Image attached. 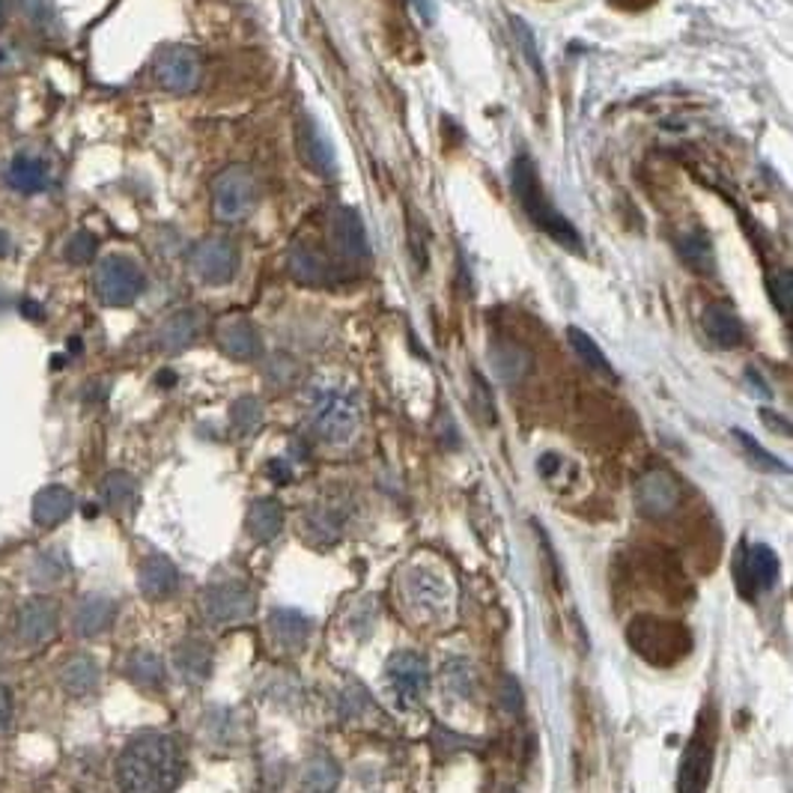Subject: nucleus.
I'll list each match as a JSON object with an SVG mask.
<instances>
[{
	"instance_id": "obj_1",
	"label": "nucleus",
	"mask_w": 793,
	"mask_h": 793,
	"mask_svg": "<svg viewBox=\"0 0 793 793\" xmlns=\"http://www.w3.org/2000/svg\"><path fill=\"white\" fill-rule=\"evenodd\" d=\"M182 749L167 734H141L117 758V784L122 793H174L182 782Z\"/></svg>"
},
{
	"instance_id": "obj_2",
	"label": "nucleus",
	"mask_w": 793,
	"mask_h": 793,
	"mask_svg": "<svg viewBox=\"0 0 793 793\" xmlns=\"http://www.w3.org/2000/svg\"><path fill=\"white\" fill-rule=\"evenodd\" d=\"M510 188H513V194H517L522 212L529 215V221L537 227V230H543L552 242L564 245V248H570V251H584L579 230H576L573 224H570V218H567V215L546 198L541 174H537V167H534V162H531L529 155H519L517 162H513V167H510Z\"/></svg>"
},
{
	"instance_id": "obj_3",
	"label": "nucleus",
	"mask_w": 793,
	"mask_h": 793,
	"mask_svg": "<svg viewBox=\"0 0 793 793\" xmlns=\"http://www.w3.org/2000/svg\"><path fill=\"white\" fill-rule=\"evenodd\" d=\"M627 641L650 665H674L693 648V639L680 624H668L653 615H639L636 620H629Z\"/></svg>"
},
{
	"instance_id": "obj_4",
	"label": "nucleus",
	"mask_w": 793,
	"mask_h": 793,
	"mask_svg": "<svg viewBox=\"0 0 793 793\" xmlns=\"http://www.w3.org/2000/svg\"><path fill=\"white\" fill-rule=\"evenodd\" d=\"M96 296L102 305L108 308H129L138 301V296L146 289L144 269L134 263L132 257H120V253H110L96 265Z\"/></svg>"
},
{
	"instance_id": "obj_5",
	"label": "nucleus",
	"mask_w": 793,
	"mask_h": 793,
	"mask_svg": "<svg viewBox=\"0 0 793 793\" xmlns=\"http://www.w3.org/2000/svg\"><path fill=\"white\" fill-rule=\"evenodd\" d=\"M713 746H717V722H713V710H705L695 734L689 737V746L680 760V772H677V793H705L710 782V767H713Z\"/></svg>"
},
{
	"instance_id": "obj_6",
	"label": "nucleus",
	"mask_w": 793,
	"mask_h": 793,
	"mask_svg": "<svg viewBox=\"0 0 793 793\" xmlns=\"http://www.w3.org/2000/svg\"><path fill=\"white\" fill-rule=\"evenodd\" d=\"M257 206V179L248 167H227L212 182V212L218 221H242Z\"/></svg>"
},
{
	"instance_id": "obj_7",
	"label": "nucleus",
	"mask_w": 793,
	"mask_h": 793,
	"mask_svg": "<svg viewBox=\"0 0 793 793\" xmlns=\"http://www.w3.org/2000/svg\"><path fill=\"white\" fill-rule=\"evenodd\" d=\"M310 421H313V430L320 439L331 441V445H343L358 430V406L350 394L329 388L313 400Z\"/></svg>"
},
{
	"instance_id": "obj_8",
	"label": "nucleus",
	"mask_w": 793,
	"mask_h": 793,
	"mask_svg": "<svg viewBox=\"0 0 793 793\" xmlns=\"http://www.w3.org/2000/svg\"><path fill=\"white\" fill-rule=\"evenodd\" d=\"M200 608H203V617L210 624H218V627L242 624V620L253 615V591L248 584L236 582V579L212 582L200 594Z\"/></svg>"
},
{
	"instance_id": "obj_9",
	"label": "nucleus",
	"mask_w": 793,
	"mask_h": 793,
	"mask_svg": "<svg viewBox=\"0 0 793 793\" xmlns=\"http://www.w3.org/2000/svg\"><path fill=\"white\" fill-rule=\"evenodd\" d=\"M236 269H239V251L230 239H221V236H212V239H203V242L194 245L191 251V272L198 281L210 284V287H224L230 284L236 277Z\"/></svg>"
},
{
	"instance_id": "obj_10",
	"label": "nucleus",
	"mask_w": 793,
	"mask_h": 793,
	"mask_svg": "<svg viewBox=\"0 0 793 793\" xmlns=\"http://www.w3.org/2000/svg\"><path fill=\"white\" fill-rule=\"evenodd\" d=\"M155 81L167 93H191L200 84V57L186 45H167L155 57Z\"/></svg>"
},
{
	"instance_id": "obj_11",
	"label": "nucleus",
	"mask_w": 793,
	"mask_h": 793,
	"mask_svg": "<svg viewBox=\"0 0 793 793\" xmlns=\"http://www.w3.org/2000/svg\"><path fill=\"white\" fill-rule=\"evenodd\" d=\"M57 620H60V612H57L55 600L48 596H34V600H24L19 606V615H15V636L22 644H43L57 632Z\"/></svg>"
},
{
	"instance_id": "obj_12",
	"label": "nucleus",
	"mask_w": 793,
	"mask_h": 793,
	"mask_svg": "<svg viewBox=\"0 0 793 793\" xmlns=\"http://www.w3.org/2000/svg\"><path fill=\"white\" fill-rule=\"evenodd\" d=\"M296 150L301 155V162L320 174V177H331L338 170V153L331 146L329 134L322 132L313 117H301L296 126Z\"/></svg>"
},
{
	"instance_id": "obj_13",
	"label": "nucleus",
	"mask_w": 793,
	"mask_h": 793,
	"mask_svg": "<svg viewBox=\"0 0 793 793\" xmlns=\"http://www.w3.org/2000/svg\"><path fill=\"white\" fill-rule=\"evenodd\" d=\"M388 677L406 701H421L430 686V665L415 650H400L388 660Z\"/></svg>"
},
{
	"instance_id": "obj_14",
	"label": "nucleus",
	"mask_w": 793,
	"mask_h": 793,
	"mask_svg": "<svg viewBox=\"0 0 793 793\" xmlns=\"http://www.w3.org/2000/svg\"><path fill=\"white\" fill-rule=\"evenodd\" d=\"M331 239L338 245V251L353 260V263H367L370 260V239H367V227H364L362 215L350 206L331 215Z\"/></svg>"
},
{
	"instance_id": "obj_15",
	"label": "nucleus",
	"mask_w": 793,
	"mask_h": 793,
	"mask_svg": "<svg viewBox=\"0 0 793 793\" xmlns=\"http://www.w3.org/2000/svg\"><path fill=\"white\" fill-rule=\"evenodd\" d=\"M287 269L289 275L296 277L298 284H305V287H322V284H334L338 281V272H334V265L320 248H313V245H296L287 257Z\"/></svg>"
},
{
	"instance_id": "obj_16",
	"label": "nucleus",
	"mask_w": 793,
	"mask_h": 793,
	"mask_svg": "<svg viewBox=\"0 0 793 793\" xmlns=\"http://www.w3.org/2000/svg\"><path fill=\"white\" fill-rule=\"evenodd\" d=\"M636 501H639L641 513H648V517H665V513H672L674 507H677L680 493H677V484H674L672 474L650 472L636 486Z\"/></svg>"
},
{
	"instance_id": "obj_17",
	"label": "nucleus",
	"mask_w": 793,
	"mask_h": 793,
	"mask_svg": "<svg viewBox=\"0 0 793 793\" xmlns=\"http://www.w3.org/2000/svg\"><path fill=\"white\" fill-rule=\"evenodd\" d=\"M218 346L224 353L236 358V362H251L263 355V341H260V331L253 329V322L236 317L227 320L218 329Z\"/></svg>"
},
{
	"instance_id": "obj_18",
	"label": "nucleus",
	"mask_w": 793,
	"mask_h": 793,
	"mask_svg": "<svg viewBox=\"0 0 793 793\" xmlns=\"http://www.w3.org/2000/svg\"><path fill=\"white\" fill-rule=\"evenodd\" d=\"M141 591L150 600H167L179 588V570L177 564L165 558V555H150L141 564V573H138Z\"/></svg>"
},
{
	"instance_id": "obj_19",
	"label": "nucleus",
	"mask_w": 793,
	"mask_h": 793,
	"mask_svg": "<svg viewBox=\"0 0 793 793\" xmlns=\"http://www.w3.org/2000/svg\"><path fill=\"white\" fill-rule=\"evenodd\" d=\"M114 617H117L114 600L99 594H90L78 603L75 615H72V627H75L78 636L93 639V636H99V632H105V629L114 624Z\"/></svg>"
},
{
	"instance_id": "obj_20",
	"label": "nucleus",
	"mask_w": 793,
	"mask_h": 793,
	"mask_svg": "<svg viewBox=\"0 0 793 793\" xmlns=\"http://www.w3.org/2000/svg\"><path fill=\"white\" fill-rule=\"evenodd\" d=\"M705 334L710 341L722 346V350H734L743 343L746 331H743V322L739 317L731 310V305H707L705 308Z\"/></svg>"
},
{
	"instance_id": "obj_21",
	"label": "nucleus",
	"mask_w": 793,
	"mask_h": 793,
	"mask_svg": "<svg viewBox=\"0 0 793 793\" xmlns=\"http://www.w3.org/2000/svg\"><path fill=\"white\" fill-rule=\"evenodd\" d=\"M269 632H272L277 648L298 650L308 641L310 620L305 615H298L296 608H275L269 615Z\"/></svg>"
},
{
	"instance_id": "obj_22",
	"label": "nucleus",
	"mask_w": 793,
	"mask_h": 793,
	"mask_svg": "<svg viewBox=\"0 0 793 793\" xmlns=\"http://www.w3.org/2000/svg\"><path fill=\"white\" fill-rule=\"evenodd\" d=\"M174 665L188 684H203L212 674V650L200 639L179 641L174 650Z\"/></svg>"
},
{
	"instance_id": "obj_23",
	"label": "nucleus",
	"mask_w": 793,
	"mask_h": 793,
	"mask_svg": "<svg viewBox=\"0 0 793 793\" xmlns=\"http://www.w3.org/2000/svg\"><path fill=\"white\" fill-rule=\"evenodd\" d=\"M72 507H75V498L67 486H45L34 498V522L45 529L60 525L72 513Z\"/></svg>"
},
{
	"instance_id": "obj_24",
	"label": "nucleus",
	"mask_w": 793,
	"mask_h": 793,
	"mask_svg": "<svg viewBox=\"0 0 793 793\" xmlns=\"http://www.w3.org/2000/svg\"><path fill=\"white\" fill-rule=\"evenodd\" d=\"M245 525H248V534H251L253 541L260 543L275 541L277 534H281V529H284V507L277 505L275 498H260V501H253L251 510H248Z\"/></svg>"
},
{
	"instance_id": "obj_25",
	"label": "nucleus",
	"mask_w": 793,
	"mask_h": 793,
	"mask_svg": "<svg viewBox=\"0 0 793 793\" xmlns=\"http://www.w3.org/2000/svg\"><path fill=\"white\" fill-rule=\"evenodd\" d=\"M198 329H200V317L194 310H179L174 313L170 320H165V326L158 329V346L165 350V353H179V350H186L188 343L198 338Z\"/></svg>"
},
{
	"instance_id": "obj_26",
	"label": "nucleus",
	"mask_w": 793,
	"mask_h": 793,
	"mask_svg": "<svg viewBox=\"0 0 793 793\" xmlns=\"http://www.w3.org/2000/svg\"><path fill=\"white\" fill-rule=\"evenodd\" d=\"M60 684L67 689L72 698H87V695L96 693L99 686V665L90 660V656H75L63 665L60 672Z\"/></svg>"
},
{
	"instance_id": "obj_27",
	"label": "nucleus",
	"mask_w": 793,
	"mask_h": 793,
	"mask_svg": "<svg viewBox=\"0 0 793 793\" xmlns=\"http://www.w3.org/2000/svg\"><path fill=\"white\" fill-rule=\"evenodd\" d=\"M7 179L19 194H39L45 188V165L34 155H15L7 167Z\"/></svg>"
},
{
	"instance_id": "obj_28",
	"label": "nucleus",
	"mask_w": 793,
	"mask_h": 793,
	"mask_svg": "<svg viewBox=\"0 0 793 793\" xmlns=\"http://www.w3.org/2000/svg\"><path fill=\"white\" fill-rule=\"evenodd\" d=\"M341 782V767L329 755H313L301 770V791L305 793H334Z\"/></svg>"
},
{
	"instance_id": "obj_29",
	"label": "nucleus",
	"mask_w": 793,
	"mask_h": 793,
	"mask_svg": "<svg viewBox=\"0 0 793 793\" xmlns=\"http://www.w3.org/2000/svg\"><path fill=\"white\" fill-rule=\"evenodd\" d=\"M102 498L110 510H132L134 501H138V484L129 472H108L105 481H102Z\"/></svg>"
},
{
	"instance_id": "obj_30",
	"label": "nucleus",
	"mask_w": 793,
	"mask_h": 793,
	"mask_svg": "<svg viewBox=\"0 0 793 793\" xmlns=\"http://www.w3.org/2000/svg\"><path fill=\"white\" fill-rule=\"evenodd\" d=\"M126 674H129V680L144 686V689H155V686L165 684V665L153 650H134L132 656L126 660Z\"/></svg>"
},
{
	"instance_id": "obj_31",
	"label": "nucleus",
	"mask_w": 793,
	"mask_h": 793,
	"mask_svg": "<svg viewBox=\"0 0 793 793\" xmlns=\"http://www.w3.org/2000/svg\"><path fill=\"white\" fill-rule=\"evenodd\" d=\"M567 341H570V346H573V353L579 355L584 362V367L588 370H594V374L600 376H608V379H615V370H612V364H608V358L603 355V350L596 346V341L591 338V334H584L582 329H576V326H570L567 329Z\"/></svg>"
},
{
	"instance_id": "obj_32",
	"label": "nucleus",
	"mask_w": 793,
	"mask_h": 793,
	"mask_svg": "<svg viewBox=\"0 0 793 793\" xmlns=\"http://www.w3.org/2000/svg\"><path fill=\"white\" fill-rule=\"evenodd\" d=\"M680 257L684 263L693 269V272H701V275H710L717 269V253H713V245L707 239L705 233H686L680 239Z\"/></svg>"
},
{
	"instance_id": "obj_33",
	"label": "nucleus",
	"mask_w": 793,
	"mask_h": 793,
	"mask_svg": "<svg viewBox=\"0 0 793 793\" xmlns=\"http://www.w3.org/2000/svg\"><path fill=\"white\" fill-rule=\"evenodd\" d=\"M746 576L751 579V588H770L779 579V558L770 546H751L746 555Z\"/></svg>"
},
{
	"instance_id": "obj_34",
	"label": "nucleus",
	"mask_w": 793,
	"mask_h": 793,
	"mask_svg": "<svg viewBox=\"0 0 793 793\" xmlns=\"http://www.w3.org/2000/svg\"><path fill=\"white\" fill-rule=\"evenodd\" d=\"M441 582L436 576L424 573H412V579H406V596L412 606H421V608H439L441 606Z\"/></svg>"
},
{
	"instance_id": "obj_35",
	"label": "nucleus",
	"mask_w": 793,
	"mask_h": 793,
	"mask_svg": "<svg viewBox=\"0 0 793 793\" xmlns=\"http://www.w3.org/2000/svg\"><path fill=\"white\" fill-rule=\"evenodd\" d=\"M305 531L313 543H334L341 534V519L334 517L329 507H313L305 517Z\"/></svg>"
},
{
	"instance_id": "obj_36",
	"label": "nucleus",
	"mask_w": 793,
	"mask_h": 793,
	"mask_svg": "<svg viewBox=\"0 0 793 793\" xmlns=\"http://www.w3.org/2000/svg\"><path fill=\"white\" fill-rule=\"evenodd\" d=\"M230 421H233V430L248 436V433H253L257 427H260V421H263V409H260V403H257L253 397H242V400H236V403H233Z\"/></svg>"
},
{
	"instance_id": "obj_37",
	"label": "nucleus",
	"mask_w": 793,
	"mask_h": 793,
	"mask_svg": "<svg viewBox=\"0 0 793 793\" xmlns=\"http://www.w3.org/2000/svg\"><path fill=\"white\" fill-rule=\"evenodd\" d=\"M734 439L739 441V448L746 451V457L758 465L760 472H788V465H784L779 457H772L770 451H764L758 441L751 439V436H746L743 430H734Z\"/></svg>"
},
{
	"instance_id": "obj_38",
	"label": "nucleus",
	"mask_w": 793,
	"mask_h": 793,
	"mask_svg": "<svg viewBox=\"0 0 793 793\" xmlns=\"http://www.w3.org/2000/svg\"><path fill=\"white\" fill-rule=\"evenodd\" d=\"M96 253H99V242H96V236L87 230H78L69 236L67 248H63V257H67L69 263L75 265H84L90 260H96Z\"/></svg>"
},
{
	"instance_id": "obj_39",
	"label": "nucleus",
	"mask_w": 793,
	"mask_h": 793,
	"mask_svg": "<svg viewBox=\"0 0 793 793\" xmlns=\"http://www.w3.org/2000/svg\"><path fill=\"white\" fill-rule=\"evenodd\" d=\"M510 27H513V34H517L519 48H522V55H525V60H529L531 69H534V75H541V81H543V57H541V51H537V39H534V31H531L529 24L522 22L519 15H513V19H510Z\"/></svg>"
},
{
	"instance_id": "obj_40",
	"label": "nucleus",
	"mask_w": 793,
	"mask_h": 793,
	"mask_svg": "<svg viewBox=\"0 0 793 793\" xmlns=\"http://www.w3.org/2000/svg\"><path fill=\"white\" fill-rule=\"evenodd\" d=\"M445 680L451 686L453 693L465 698V695H472L474 689V674H472V665L463 660H451L445 665Z\"/></svg>"
},
{
	"instance_id": "obj_41",
	"label": "nucleus",
	"mask_w": 793,
	"mask_h": 793,
	"mask_svg": "<svg viewBox=\"0 0 793 793\" xmlns=\"http://www.w3.org/2000/svg\"><path fill=\"white\" fill-rule=\"evenodd\" d=\"M770 296H772V301H776V308L782 310L784 317H788L793 308V275L788 272V269L779 272V275L770 281Z\"/></svg>"
},
{
	"instance_id": "obj_42",
	"label": "nucleus",
	"mask_w": 793,
	"mask_h": 793,
	"mask_svg": "<svg viewBox=\"0 0 793 793\" xmlns=\"http://www.w3.org/2000/svg\"><path fill=\"white\" fill-rule=\"evenodd\" d=\"M498 698H501V707L507 713H519L522 710V686L513 674H505L501 684H498Z\"/></svg>"
},
{
	"instance_id": "obj_43",
	"label": "nucleus",
	"mask_w": 793,
	"mask_h": 793,
	"mask_svg": "<svg viewBox=\"0 0 793 793\" xmlns=\"http://www.w3.org/2000/svg\"><path fill=\"white\" fill-rule=\"evenodd\" d=\"M67 570V564L60 561V555H51V552H45L43 558L36 561L34 573H36V582H60V576Z\"/></svg>"
},
{
	"instance_id": "obj_44",
	"label": "nucleus",
	"mask_w": 793,
	"mask_h": 793,
	"mask_svg": "<svg viewBox=\"0 0 793 793\" xmlns=\"http://www.w3.org/2000/svg\"><path fill=\"white\" fill-rule=\"evenodd\" d=\"M22 7L24 15H27L34 24H45L48 22V15H51V3H48V0H22Z\"/></svg>"
},
{
	"instance_id": "obj_45",
	"label": "nucleus",
	"mask_w": 793,
	"mask_h": 793,
	"mask_svg": "<svg viewBox=\"0 0 793 793\" xmlns=\"http://www.w3.org/2000/svg\"><path fill=\"white\" fill-rule=\"evenodd\" d=\"M10 719H12V693L7 689V686L0 684V734L7 731Z\"/></svg>"
},
{
	"instance_id": "obj_46",
	"label": "nucleus",
	"mask_w": 793,
	"mask_h": 793,
	"mask_svg": "<svg viewBox=\"0 0 793 793\" xmlns=\"http://www.w3.org/2000/svg\"><path fill=\"white\" fill-rule=\"evenodd\" d=\"M760 418H764V424H767L770 430H779L782 436H791V424L784 418H779V415H772L770 409H760Z\"/></svg>"
},
{
	"instance_id": "obj_47",
	"label": "nucleus",
	"mask_w": 793,
	"mask_h": 793,
	"mask_svg": "<svg viewBox=\"0 0 793 793\" xmlns=\"http://www.w3.org/2000/svg\"><path fill=\"white\" fill-rule=\"evenodd\" d=\"M269 474H272V477H277L281 484H289V469L284 463H281V460H277V463L269 465Z\"/></svg>"
},
{
	"instance_id": "obj_48",
	"label": "nucleus",
	"mask_w": 793,
	"mask_h": 793,
	"mask_svg": "<svg viewBox=\"0 0 793 793\" xmlns=\"http://www.w3.org/2000/svg\"><path fill=\"white\" fill-rule=\"evenodd\" d=\"M22 313H24V317H31V320H43V317H45V310L39 308L36 301H24Z\"/></svg>"
},
{
	"instance_id": "obj_49",
	"label": "nucleus",
	"mask_w": 793,
	"mask_h": 793,
	"mask_svg": "<svg viewBox=\"0 0 793 793\" xmlns=\"http://www.w3.org/2000/svg\"><path fill=\"white\" fill-rule=\"evenodd\" d=\"M12 251V239H10V233L7 230H0V260L7 257V253Z\"/></svg>"
},
{
	"instance_id": "obj_50",
	"label": "nucleus",
	"mask_w": 793,
	"mask_h": 793,
	"mask_svg": "<svg viewBox=\"0 0 793 793\" xmlns=\"http://www.w3.org/2000/svg\"><path fill=\"white\" fill-rule=\"evenodd\" d=\"M7 10H10V3H7V0H0V24L7 22Z\"/></svg>"
}]
</instances>
